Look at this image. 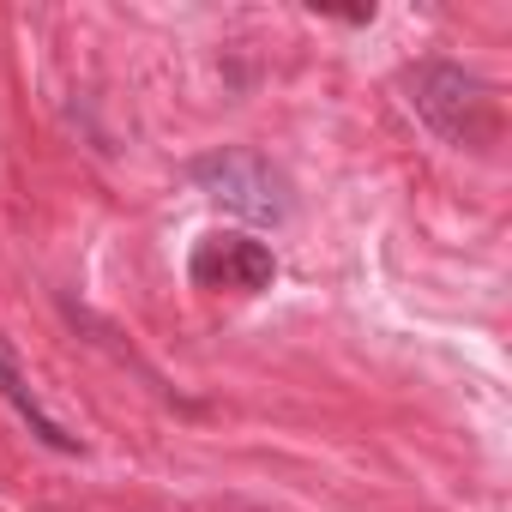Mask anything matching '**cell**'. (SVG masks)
Instances as JSON below:
<instances>
[{"instance_id":"obj_1","label":"cell","mask_w":512,"mask_h":512,"mask_svg":"<svg viewBox=\"0 0 512 512\" xmlns=\"http://www.w3.org/2000/svg\"><path fill=\"white\" fill-rule=\"evenodd\" d=\"M193 187L223 205L229 217L241 223H260V229H278L290 217V181L260 157V151H241V145H217L205 157H193Z\"/></svg>"},{"instance_id":"obj_2","label":"cell","mask_w":512,"mask_h":512,"mask_svg":"<svg viewBox=\"0 0 512 512\" xmlns=\"http://www.w3.org/2000/svg\"><path fill=\"white\" fill-rule=\"evenodd\" d=\"M410 103L416 115L446 139V145H470V151H488L494 133H500V115H494V97L476 73L464 67H446V61H428L410 73Z\"/></svg>"},{"instance_id":"obj_3","label":"cell","mask_w":512,"mask_h":512,"mask_svg":"<svg viewBox=\"0 0 512 512\" xmlns=\"http://www.w3.org/2000/svg\"><path fill=\"white\" fill-rule=\"evenodd\" d=\"M278 278V260L253 235H205L193 253V284L205 290H266Z\"/></svg>"},{"instance_id":"obj_4","label":"cell","mask_w":512,"mask_h":512,"mask_svg":"<svg viewBox=\"0 0 512 512\" xmlns=\"http://www.w3.org/2000/svg\"><path fill=\"white\" fill-rule=\"evenodd\" d=\"M0 398H7V404H13V410H19V416L31 422V434H37V440H43L49 452H79V440H73V434H67V428H61V422H55V416L43 410V398L31 392V380H25L19 356L7 350V338H0Z\"/></svg>"}]
</instances>
